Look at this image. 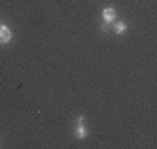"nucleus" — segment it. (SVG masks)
<instances>
[{"label":"nucleus","instance_id":"20e7f679","mask_svg":"<svg viewBox=\"0 0 157 149\" xmlns=\"http://www.w3.org/2000/svg\"><path fill=\"white\" fill-rule=\"evenodd\" d=\"M114 31H116L117 35H121V33H124L125 31H127V25H125V22H122V21H120V22H116V24H114Z\"/></svg>","mask_w":157,"mask_h":149},{"label":"nucleus","instance_id":"f257e3e1","mask_svg":"<svg viewBox=\"0 0 157 149\" xmlns=\"http://www.w3.org/2000/svg\"><path fill=\"white\" fill-rule=\"evenodd\" d=\"M11 39V31L6 25H0V43H7Z\"/></svg>","mask_w":157,"mask_h":149},{"label":"nucleus","instance_id":"39448f33","mask_svg":"<svg viewBox=\"0 0 157 149\" xmlns=\"http://www.w3.org/2000/svg\"><path fill=\"white\" fill-rule=\"evenodd\" d=\"M109 22H104L103 25H101V31H104V32H107V31H109Z\"/></svg>","mask_w":157,"mask_h":149},{"label":"nucleus","instance_id":"f03ea898","mask_svg":"<svg viewBox=\"0 0 157 149\" xmlns=\"http://www.w3.org/2000/svg\"><path fill=\"white\" fill-rule=\"evenodd\" d=\"M82 117H79L78 119V124H77V128H75V137L78 138V139H82V138L86 137V128H85V125L82 124Z\"/></svg>","mask_w":157,"mask_h":149},{"label":"nucleus","instance_id":"7ed1b4c3","mask_svg":"<svg viewBox=\"0 0 157 149\" xmlns=\"http://www.w3.org/2000/svg\"><path fill=\"white\" fill-rule=\"evenodd\" d=\"M116 10L114 9H111V7H107V9H104L103 10V20H104V22H111V21H114L116 20Z\"/></svg>","mask_w":157,"mask_h":149}]
</instances>
